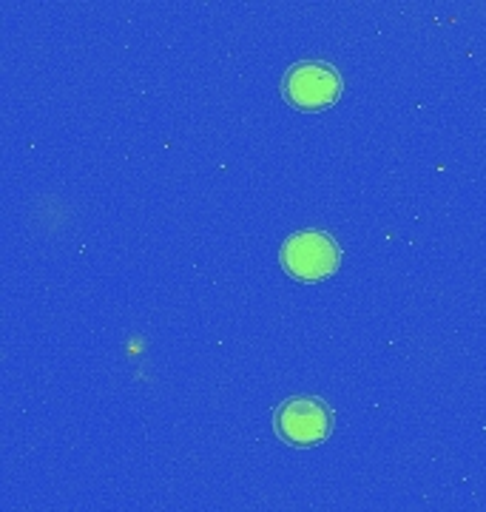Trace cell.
I'll return each mask as SVG.
<instances>
[{
  "instance_id": "cell-1",
  "label": "cell",
  "mask_w": 486,
  "mask_h": 512,
  "mask_svg": "<svg viewBox=\"0 0 486 512\" xmlns=\"http://www.w3.org/2000/svg\"><path fill=\"white\" fill-rule=\"evenodd\" d=\"M342 248L324 231L290 234L282 245V268L299 282H319L339 271Z\"/></svg>"
},
{
  "instance_id": "cell-2",
  "label": "cell",
  "mask_w": 486,
  "mask_h": 512,
  "mask_svg": "<svg viewBox=\"0 0 486 512\" xmlns=\"http://www.w3.org/2000/svg\"><path fill=\"white\" fill-rule=\"evenodd\" d=\"M282 94L296 109H327L342 94V77L324 60H302L293 63L282 77Z\"/></svg>"
},
{
  "instance_id": "cell-3",
  "label": "cell",
  "mask_w": 486,
  "mask_h": 512,
  "mask_svg": "<svg viewBox=\"0 0 486 512\" xmlns=\"http://www.w3.org/2000/svg\"><path fill=\"white\" fill-rule=\"evenodd\" d=\"M273 427L279 439H285L293 447H313L322 444L333 433V410L313 396H296L279 404Z\"/></svg>"
}]
</instances>
